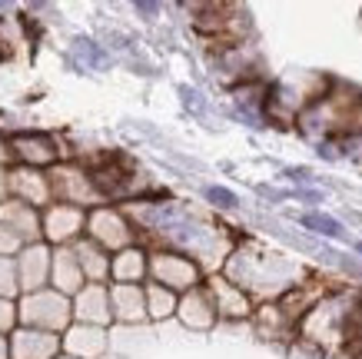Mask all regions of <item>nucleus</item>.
I'll use <instances>...</instances> for the list:
<instances>
[{"mask_svg": "<svg viewBox=\"0 0 362 359\" xmlns=\"http://www.w3.org/2000/svg\"><path fill=\"white\" fill-rule=\"evenodd\" d=\"M150 283H160L166 290H173L176 296H183L203 286V266L193 256L176 250L150 253Z\"/></svg>", "mask_w": 362, "mask_h": 359, "instance_id": "2", "label": "nucleus"}, {"mask_svg": "<svg viewBox=\"0 0 362 359\" xmlns=\"http://www.w3.org/2000/svg\"><path fill=\"white\" fill-rule=\"evenodd\" d=\"M180 97H183L187 110H193V113H203V110H206V100H203V93H199L197 87H180Z\"/></svg>", "mask_w": 362, "mask_h": 359, "instance_id": "10", "label": "nucleus"}, {"mask_svg": "<svg viewBox=\"0 0 362 359\" xmlns=\"http://www.w3.org/2000/svg\"><path fill=\"white\" fill-rule=\"evenodd\" d=\"M352 250H356V256L362 260V239H356V243H352Z\"/></svg>", "mask_w": 362, "mask_h": 359, "instance_id": "13", "label": "nucleus"}, {"mask_svg": "<svg viewBox=\"0 0 362 359\" xmlns=\"http://www.w3.org/2000/svg\"><path fill=\"white\" fill-rule=\"evenodd\" d=\"M233 283L246 290L250 296H269V286L266 283H276L279 296L289 293L293 286H299V266L293 260H286L283 253H273L266 246H256V243H246L243 250L230 253L226 260V273Z\"/></svg>", "mask_w": 362, "mask_h": 359, "instance_id": "1", "label": "nucleus"}, {"mask_svg": "<svg viewBox=\"0 0 362 359\" xmlns=\"http://www.w3.org/2000/svg\"><path fill=\"white\" fill-rule=\"evenodd\" d=\"M299 227L313 233V237H326V239H346V227H342L336 217L322 213V210H309V213H299Z\"/></svg>", "mask_w": 362, "mask_h": 359, "instance_id": "6", "label": "nucleus"}, {"mask_svg": "<svg viewBox=\"0 0 362 359\" xmlns=\"http://www.w3.org/2000/svg\"><path fill=\"white\" fill-rule=\"evenodd\" d=\"M110 306L113 316L123 319V323H136V319H146V283L143 286H110Z\"/></svg>", "mask_w": 362, "mask_h": 359, "instance_id": "5", "label": "nucleus"}, {"mask_svg": "<svg viewBox=\"0 0 362 359\" xmlns=\"http://www.w3.org/2000/svg\"><path fill=\"white\" fill-rule=\"evenodd\" d=\"M176 316H180V319H183V326H189V329L216 326L220 313H216V303H213V296H209L206 283L180 296V309H176Z\"/></svg>", "mask_w": 362, "mask_h": 359, "instance_id": "4", "label": "nucleus"}, {"mask_svg": "<svg viewBox=\"0 0 362 359\" xmlns=\"http://www.w3.org/2000/svg\"><path fill=\"white\" fill-rule=\"evenodd\" d=\"M176 309H180V296L173 290L160 283H146V316L163 319V316H176Z\"/></svg>", "mask_w": 362, "mask_h": 359, "instance_id": "7", "label": "nucleus"}, {"mask_svg": "<svg viewBox=\"0 0 362 359\" xmlns=\"http://www.w3.org/2000/svg\"><path fill=\"white\" fill-rule=\"evenodd\" d=\"M283 176L286 180H289V183H296V186H313L319 180L316 173H313V170H309V166H286L283 170Z\"/></svg>", "mask_w": 362, "mask_h": 359, "instance_id": "9", "label": "nucleus"}, {"mask_svg": "<svg viewBox=\"0 0 362 359\" xmlns=\"http://www.w3.org/2000/svg\"><path fill=\"white\" fill-rule=\"evenodd\" d=\"M336 266H342V270L349 273V276L362 280V260H359V256H342V253H339V260H336Z\"/></svg>", "mask_w": 362, "mask_h": 359, "instance_id": "11", "label": "nucleus"}, {"mask_svg": "<svg viewBox=\"0 0 362 359\" xmlns=\"http://www.w3.org/2000/svg\"><path fill=\"white\" fill-rule=\"evenodd\" d=\"M203 200H206L213 210H223V213H233V210H240V196L233 193V190H226V186H216V183L203 186Z\"/></svg>", "mask_w": 362, "mask_h": 359, "instance_id": "8", "label": "nucleus"}, {"mask_svg": "<svg viewBox=\"0 0 362 359\" xmlns=\"http://www.w3.org/2000/svg\"><path fill=\"white\" fill-rule=\"evenodd\" d=\"M206 290L213 296V303H216V313L220 319H246V316L256 313V306H252V296L246 290L233 283L230 276H209L206 280Z\"/></svg>", "mask_w": 362, "mask_h": 359, "instance_id": "3", "label": "nucleus"}, {"mask_svg": "<svg viewBox=\"0 0 362 359\" xmlns=\"http://www.w3.org/2000/svg\"><path fill=\"white\" fill-rule=\"evenodd\" d=\"M133 11L140 13L143 21H156V13H160V4H143V0H140V4H133Z\"/></svg>", "mask_w": 362, "mask_h": 359, "instance_id": "12", "label": "nucleus"}]
</instances>
